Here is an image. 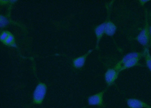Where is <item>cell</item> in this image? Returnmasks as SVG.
<instances>
[{
  "mask_svg": "<svg viewBox=\"0 0 151 108\" xmlns=\"http://www.w3.org/2000/svg\"><path fill=\"white\" fill-rule=\"evenodd\" d=\"M144 56V51L142 52H134L125 55L124 57L123 58L116 64L114 68L119 72V70L123 65L126 63L128 60L134 59V58H141Z\"/></svg>",
  "mask_w": 151,
  "mask_h": 108,
  "instance_id": "cell-4",
  "label": "cell"
},
{
  "mask_svg": "<svg viewBox=\"0 0 151 108\" xmlns=\"http://www.w3.org/2000/svg\"><path fill=\"white\" fill-rule=\"evenodd\" d=\"M119 72L115 69L109 68L105 74V80L108 86H110L113 84L118 78Z\"/></svg>",
  "mask_w": 151,
  "mask_h": 108,
  "instance_id": "cell-5",
  "label": "cell"
},
{
  "mask_svg": "<svg viewBox=\"0 0 151 108\" xmlns=\"http://www.w3.org/2000/svg\"><path fill=\"white\" fill-rule=\"evenodd\" d=\"M139 44L145 48H149L150 41V26L147 12L145 13V24L143 29L136 38Z\"/></svg>",
  "mask_w": 151,
  "mask_h": 108,
  "instance_id": "cell-2",
  "label": "cell"
},
{
  "mask_svg": "<svg viewBox=\"0 0 151 108\" xmlns=\"http://www.w3.org/2000/svg\"><path fill=\"white\" fill-rule=\"evenodd\" d=\"M116 30L117 27L114 23L110 20H106L105 34L108 36H112L115 34Z\"/></svg>",
  "mask_w": 151,
  "mask_h": 108,
  "instance_id": "cell-9",
  "label": "cell"
},
{
  "mask_svg": "<svg viewBox=\"0 0 151 108\" xmlns=\"http://www.w3.org/2000/svg\"><path fill=\"white\" fill-rule=\"evenodd\" d=\"M144 57L145 58L147 67L151 72V55L149 48H144Z\"/></svg>",
  "mask_w": 151,
  "mask_h": 108,
  "instance_id": "cell-11",
  "label": "cell"
},
{
  "mask_svg": "<svg viewBox=\"0 0 151 108\" xmlns=\"http://www.w3.org/2000/svg\"><path fill=\"white\" fill-rule=\"evenodd\" d=\"M106 90L91 95L88 98V102L89 106H97L101 107H104V95Z\"/></svg>",
  "mask_w": 151,
  "mask_h": 108,
  "instance_id": "cell-3",
  "label": "cell"
},
{
  "mask_svg": "<svg viewBox=\"0 0 151 108\" xmlns=\"http://www.w3.org/2000/svg\"><path fill=\"white\" fill-rule=\"evenodd\" d=\"M151 46V25L150 26V41L149 46V47Z\"/></svg>",
  "mask_w": 151,
  "mask_h": 108,
  "instance_id": "cell-16",
  "label": "cell"
},
{
  "mask_svg": "<svg viewBox=\"0 0 151 108\" xmlns=\"http://www.w3.org/2000/svg\"><path fill=\"white\" fill-rule=\"evenodd\" d=\"M126 102L127 106L130 108H151V106L137 99H127Z\"/></svg>",
  "mask_w": 151,
  "mask_h": 108,
  "instance_id": "cell-6",
  "label": "cell"
},
{
  "mask_svg": "<svg viewBox=\"0 0 151 108\" xmlns=\"http://www.w3.org/2000/svg\"><path fill=\"white\" fill-rule=\"evenodd\" d=\"M106 23V21L102 24L97 25L94 29V32L96 38V49H98L99 48L100 41L102 38V36L105 34V28Z\"/></svg>",
  "mask_w": 151,
  "mask_h": 108,
  "instance_id": "cell-7",
  "label": "cell"
},
{
  "mask_svg": "<svg viewBox=\"0 0 151 108\" xmlns=\"http://www.w3.org/2000/svg\"><path fill=\"white\" fill-rule=\"evenodd\" d=\"M3 43L6 45L11 46L13 47H16L14 36L11 33L9 34V36H8L6 40Z\"/></svg>",
  "mask_w": 151,
  "mask_h": 108,
  "instance_id": "cell-12",
  "label": "cell"
},
{
  "mask_svg": "<svg viewBox=\"0 0 151 108\" xmlns=\"http://www.w3.org/2000/svg\"><path fill=\"white\" fill-rule=\"evenodd\" d=\"M150 1V0H140L139 2L140 5H141V6H144V5H145V4L147 3Z\"/></svg>",
  "mask_w": 151,
  "mask_h": 108,
  "instance_id": "cell-15",
  "label": "cell"
},
{
  "mask_svg": "<svg viewBox=\"0 0 151 108\" xmlns=\"http://www.w3.org/2000/svg\"><path fill=\"white\" fill-rule=\"evenodd\" d=\"M93 51V49L89 50L86 54L74 59L73 66L75 68L81 69L84 66L88 56Z\"/></svg>",
  "mask_w": 151,
  "mask_h": 108,
  "instance_id": "cell-8",
  "label": "cell"
},
{
  "mask_svg": "<svg viewBox=\"0 0 151 108\" xmlns=\"http://www.w3.org/2000/svg\"><path fill=\"white\" fill-rule=\"evenodd\" d=\"M141 58L140 57L135 58L128 60L123 65L119 70V72L124 71V70L136 67V66H139L140 64L139 63V61Z\"/></svg>",
  "mask_w": 151,
  "mask_h": 108,
  "instance_id": "cell-10",
  "label": "cell"
},
{
  "mask_svg": "<svg viewBox=\"0 0 151 108\" xmlns=\"http://www.w3.org/2000/svg\"><path fill=\"white\" fill-rule=\"evenodd\" d=\"M10 32L7 31H4L2 32L1 35V41L3 42L4 41L6 40V38L9 36Z\"/></svg>",
  "mask_w": 151,
  "mask_h": 108,
  "instance_id": "cell-14",
  "label": "cell"
},
{
  "mask_svg": "<svg viewBox=\"0 0 151 108\" xmlns=\"http://www.w3.org/2000/svg\"><path fill=\"white\" fill-rule=\"evenodd\" d=\"M9 23V21L6 17L1 16V27L4 28Z\"/></svg>",
  "mask_w": 151,
  "mask_h": 108,
  "instance_id": "cell-13",
  "label": "cell"
},
{
  "mask_svg": "<svg viewBox=\"0 0 151 108\" xmlns=\"http://www.w3.org/2000/svg\"><path fill=\"white\" fill-rule=\"evenodd\" d=\"M47 86L45 83L40 82L36 86L33 94V103L34 104L41 105L46 95Z\"/></svg>",
  "mask_w": 151,
  "mask_h": 108,
  "instance_id": "cell-1",
  "label": "cell"
}]
</instances>
